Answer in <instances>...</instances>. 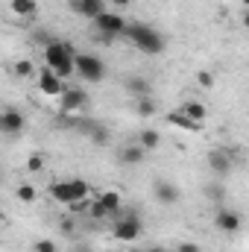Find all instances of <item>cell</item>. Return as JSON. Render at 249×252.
<instances>
[{
  "label": "cell",
  "instance_id": "obj_1",
  "mask_svg": "<svg viewBox=\"0 0 249 252\" xmlns=\"http://www.w3.org/2000/svg\"><path fill=\"white\" fill-rule=\"evenodd\" d=\"M124 35L141 50V53H147V56H158V53H164V35L156 30V27H150V24H126Z\"/></svg>",
  "mask_w": 249,
  "mask_h": 252
},
{
  "label": "cell",
  "instance_id": "obj_2",
  "mask_svg": "<svg viewBox=\"0 0 249 252\" xmlns=\"http://www.w3.org/2000/svg\"><path fill=\"white\" fill-rule=\"evenodd\" d=\"M73 56H76V50H73L67 41H50V44L44 47V62H47V67H50L62 82L73 76Z\"/></svg>",
  "mask_w": 249,
  "mask_h": 252
},
{
  "label": "cell",
  "instance_id": "obj_3",
  "mask_svg": "<svg viewBox=\"0 0 249 252\" xmlns=\"http://www.w3.org/2000/svg\"><path fill=\"white\" fill-rule=\"evenodd\" d=\"M50 196L56 202H64V205H76L82 199L91 196V185L82 182V179H64V182H53L50 185Z\"/></svg>",
  "mask_w": 249,
  "mask_h": 252
},
{
  "label": "cell",
  "instance_id": "obj_4",
  "mask_svg": "<svg viewBox=\"0 0 249 252\" xmlns=\"http://www.w3.org/2000/svg\"><path fill=\"white\" fill-rule=\"evenodd\" d=\"M94 30L100 32V41H112V38H118V35H124L126 30V18L124 15H118V12H100L97 18H94Z\"/></svg>",
  "mask_w": 249,
  "mask_h": 252
},
{
  "label": "cell",
  "instance_id": "obj_5",
  "mask_svg": "<svg viewBox=\"0 0 249 252\" xmlns=\"http://www.w3.org/2000/svg\"><path fill=\"white\" fill-rule=\"evenodd\" d=\"M73 73H79L85 82H103L106 76V62L88 53H76L73 56Z\"/></svg>",
  "mask_w": 249,
  "mask_h": 252
},
{
  "label": "cell",
  "instance_id": "obj_6",
  "mask_svg": "<svg viewBox=\"0 0 249 252\" xmlns=\"http://www.w3.org/2000/svg\"><path fill=\"white\" fill-rule=\"evenodd\" d=\"M141 232H144V223H141V217L138 214H124L121 220H115V226H112V238L115 241H124V244H132V241H138L141 238Z\"/></svg>",
  "mask_w": 249,
  "mask_h": 252
},
{
  "label": "cell",
  "instance_id": "obj_7",
  "mask_svg": "<svg viewBox=\"0 0 249 252\" xmlns=\"http://www.w3.org/2000/svg\"><path fill=\"white\" fill-rule=\"evenodd\" d=\"M235 156H238V150H226V147L211 150V153H208V167H211V173H214L217 179H226V176L235 170Z\"/></svg>",
  "mask_w": 249,
  "mask_h": 252
},
{
  "label": "cell",
  "instance_id": "obj_8",
  "mask_svg": "<svg viewBox=\"0 0 249 252\" xmlns=\"http://www.w3.org/2000/svg\"><path fill=\"white\" fill-rule=\"evenodd\" d=\"M64 88H67V85H64V82L53 73V70H50V67H47V64L38 70V91H41L44 97H59Z\"/></svg>",
  "mask_w": 249,
  "mask_h": 252
},
{
  "label": "cell",
  "instance_id": "obj_9",
  "mask_svg": "<svg viewBox=\"0 0 249 252\" xmlns=\"http://www.w3.org/2000/svg\"><path fill=\"white\" fill-rule=\"evenodd\" d=\"M67 6L73 15L88 18V21H94L100 12H106V0H67Z\"/></svg>",
  "mask_w": 249,
  "mask_h": 252
},
{
  "label": "cell",
  "instance_id": "obj_10",
  "mask_svg": "<svg viewBox=\"0 0 249 252\" xmlns=\"http://www.w3.org/2000/svg\"><path fill=\"white\" fill-rule=\"evenodd\" d=\"M59 106H62V112H79L88 106V94L82 88H64L59 94Z\"/></svg>",
  "mask_w": 249,
  "mask_h": 252
},
{
  "label": "cell",
  "instance_id": "obj_11",
  "mask_svg": "<svg viewBox=\"0 0 249 252\" xmlns=\"http://www.w3.org/2000/svg\"><path fill=\"white\" fill-rule=\"evenodd\" d=\"M24 126H27V118L18 109H3L0 112V132L3 135H18V132H24Z\"/></svg>",
  "mask_w": 249,
  "mask_h": 252
},
{
  "label": "cell",
  "instance_id": "obj_12",
  "mask_svg": "<svg viewBox=\"0 0 249 252\" xmlns=\"http://www.w3.org/2000/svg\"><path fill=\"white\" fill-rule=\"evenodd\" d=\"M153 190H156V199H158L161 205H176V202H182V188L173 185V182H156Z\"/></svg>",
  "mask_w": 249,
  "mask_h": 252
},
{
  "label": "cell",
  "instance_id": "obj_13",
  "mask_svg": "<svg viewBox=\"0 0 249 252\" xmlns=\"http://www.w3.org/2000/svg\"><path fill=\"white\" fill-rule=\"evenodd\" d=\"M241 214L238 211H232V208H220L217 211V217H214V226L220 229V232H238L241 229Z\"/></svg>",
  "mask_w": 249,
  "mask_h": 252
},
{
  "label": "cell",
  "instance_id": "obj_14",
  "mask_svg": "<svg viewBox=\"0 0 249 252\" xmlns=\"http://www.w3.org/2000/svg\"><path fill=\"white\" fill-rule=\"evenodd\" d=\"M94 202H97L109 217H118V214H121V193H118V190H103V193L94 196Z\"/></svg>",
  "mask_w": 249,
  "mask_h": 252
},
{
  "label": "cell",
  "instance_id": "obj_15",
  "mask_svg": "<svg viewBox=\"0 0 249 252\" xmlns=\"http://www.w3.org/2000/svg\"><path fill=\"white\" fill-rule=\"evenodd\" d=\"M9 9L18 18H35L41 6H38V0H9Z\"/></svg>",
  "mask_w": 249,
  "mask_h": 252
},
{
  "label": "cell",
  "instance_id": "obj_16",
  "mask_svg": "<svg viewBox=\"0 0 249 252\" xmlns=\"http://www.w3.org/2000/svg\"><path fill=\"white\" fill-rule=\"evenodd\" d=\"M126 91H129L132 97H150V94H153V85H150V79H144V76H129V79H126Z\"/></svg>",
  "mask_w": 249,
  "mask_h": 252
},
{
  "label": "cell",
  "instance_id": "obj_17",
  "mask_svg": "<svg viewBox=\"0 0 249 252\" xmlns=\"http://www.w3.org/2000/svg\"><path fill=\"white\" fill-rule=\"evenodd\" d=\"M138 147H141L144 153L158 150V147H161V135H158V129H144V132L138 135Z\"/></svg>",
  "mask_w": 249,
  "mask_h": 252
},
{
  "label": "cell",
  "instance_id": "obj_18",
  "mask_svg": "<svg viewBox=\"0 0 249 252\" xmlns=\"http://www.w3.org/2000/svg\"><path fill=\"white\" fill-rule=\"evenodd\" d=\"M182 115H185V118H190L193 124H202L208 112H205V106H202V103H196V100H187L185 106H182Z\"/></svg>",
  "mask_w": 249,
  "mask_h": 252
},
{
  "label": "cell",
  "instance_id": "obj_19",
  "mask_svg": "<svg viewBox=\"0 0 249 252\" xmlns=\"http://www.w3.org/2000/svg\"><path fill=\"white\" fill-rule=\"evenodd\" d=\"M135 112H138V118H153L158 112V103L153 97H135Z\"/></svg>",
  "mask_w": 249,
  "mask_h": 252
},
{
  "label": "cell",
  "instance_id": "obj_20",
  "mask_svg": "<svg viewBox=\"0 0 249 252\" xmlns=\"http://www.w3.org/2000/svg\"><path fill=\"white\" fill-rule=\"evenodd\" d=\"M167 124L179 126V129H187V132H196V129H202V124H193V121H190V118H185L182 112H170V115H167Z\"/></svg>",
  "mask_w": 249,
  "mask_h": 252
},
{
  "label": "cell",
  "instance_id": "obj_21",
  "mask_svg": "<svg viewBox=\"0 0 249 252\" xmlns=\"http://www.w3.org/2000/svg\"><path fill=\"white\" fill-rule=\"evenodd\" d=\"M88 138L97 144V147H109V141H112V132H109V126L103 124H94V129L88 132Z\"/></svg>",
  "mask_w": 249,
  "mask_h": 252
},
{
  "label": "cell",
  "instance_id": "obj_22",
  "mask_svg": "<svg viewBox=\"0 0 249 252\" xmlns=\"http://www.w3.org/2000/svg\"><path fill=\"white\" fill-rule=\"evenodd\" d=\"M144 156H147V153H144L138 144H135V147H124V150H121V161H124V164H141V161H144Z\"/></svg>",
  "mask_w": 249,
  "mask_h": 252
},
{
  "label": "cell",
  "instance_id": "obj_23",
  "mask_svg": "<svg viewBox=\"0 0 249 252\" xmlns=\"http://www.w3.org/2000/svg\"><path fill=\"white\" fill-rule=\"evenodd\" d=\"M205 196H208L211 202H223V199H226V185H223V182H211V185H205Z\"/></svg>",
  "mask_w": 249,
  "mask_h": 252
},
{
  "label": "cell",
  "instance_id": "obj_24",
  "mask_svg": "<svg viewBox=\"0 0 249 252\" xmlns=\"http://www.w3.org/2000/svg\"><path fill=\"white\" fill-rule=\"evenodd\" d=\"M15 196H18L21 202H27V205H30V202H35V199H38V190L32 188V185H18V188H15Z\"/></svg>",
  "mask_w": 249,
  "mask_h": 252
},
{
  "label": "cell",
  "instance_id": "obj_25",
  "mask_svg": "<svg viewBox=\"0 0 249 252\" xmlns=\"http://www.w3.org/2000/svg\"><path fill=\"white\" fill-rule=\"evenodd\" d=\"M12 70H15V76H18V79H27V76H32V73H35V67H32V62H30V59L15 62V67H12Z\"/></svg>",
  "mask_w": 249,
  "mask_h": 252
},
{
  "label": "cell",
  "instance_id": "obj_26",
  "mask_svg": "<svg viewBox=\"0 0 249 252\" xmlns=\"http://www.w3.org/2000/svg\"><path fill=\"white\" fill-rule=\"evenodd\" d=\"M27 170H30V173H41V170H44V158H41L38 153H32V156L27 158Z\"/></svg>",
  "mask_w": 249,
  "mask_h": 252
},
{
  "label": "cell",
  "instance_id": "obj_27",
  "mask_svg": "<svg viewBox=\"0 0 249 252\" xmlns=\"http://www.w3.org/2000/svg\"><path fill=\"white\" fill-rule=\"evenodd\" d=\"M32 252H59V247H56V241H50V238H41V241L32 247Z\"/></svg>",
  "mask_w": 249,
  "mask_h": 252
},
{
  "label": "cell",
  "instance_id": "obj_28",
  "mask_svg": "<svg viewBox=\"0 0 249 252\" xmlns=\"http://www.w3.org/2000/svg\"><path fill=\"white\" fill-rule=\"evenodd\" d=\"M59 232H62L64 238H73V235H76V223H73L70 217H62V223H59Z\"/></svg>",
  "mask_w": 249,
  "mask_h": 252
},
{
  "label": "cell",
  "instance_id": "obj_29",
  "mask_svg": "<svg viewBox=\"0 0 249 252\" xmlns=\"http://www.w3.org/2000/svg\"><path fill=\"white\" fill-rule=\"evenodd\" d=\"M196 82H199L202 88H211V85H214V73H208V70H199V73H196Z\"/></svg>",
  "mask_w": 249,
  "mask_h": 252
},
{
  "label": "cell",
  "instance_id": "obj_30",
  "mask_svg": "<svg viewBox=\"0 0 249 252\" xmlns=\"http://www.w3.org/2000/svg\"><path fill=\"white\" fill-rule=\"evenodd\" d=\"M88 214H91L94 220H109V214H106V211H103L97 202H91V205H88Z\"/></svg>",
  "mask_w": 249,
  "mask_h": 252
},
{
  "label": "cell",
  "instance_id": "obj_31",
  "mask_svg": "<svg viewBox=\"0 0 249 252\" xmlns=\"http://www.w3.org/2000/svg\"><path fill=\"white\" fill-rule=\"evenodd\" d=\"M173 252H199V247H196V244H190V241H185V244H179Z\"/></svg>",
  "mask_w": 249,
  "mask_h": 252
},
{
  "label": "cell",
  "instance_id": "obj_32",
  "mask_svg": "<svg viewBox=\"0 0 249 252\" xmlns=\"http://www.w3.org/2000/svg\"><path fill=\"white\" fill-rule=\"evenodd\" d=\"M112 3H115V6H121V9H124V6H132V0H112Z\"/></svg>",
  "mask_w": 249,
  "mask_h": 252
},
{
  "label": "cell",
  "instance_id": "obj_33",
  "mask_svg": "<svg viewBox=\"0 0 249 252\" xmlns=\"http://www.w3.org/2000/svg\"><path fill=\"white\" fill-rule=\"evenodd\" d=\"M73 252H91V247H76Z\"/></svg>",
  "mask_w": 249,
  "mask_h": 252
},
{
  "label": "cell",
  "instance_id": "obj_34",
  "mask_svg": "<svg viewBox=\"0 0 249 252\" xmlns=\"http://www.w3.org/2000/svg\"><path fill=\"white\" fill-rule=\"evenodd\" d=\"M147 252H161V250H158V247H156V250H147Z\"/></svg>",
  "mask_w": 249,
  "mask_h": 252
},
{
  "label": "cell",
  "instance_id": "obj_35",
  "mask_svg": "<svg viewBox=\"0 0 249 252\" xmlns=\"http://www.w3.org/2000/svg\"><path fill=\"white\" fill-rule=\"evenodd\" d=\"M161 252H173V250H161Z\"/></svg>",
  "mask_w": 249,
  "mask_h": 252
},
{
  "label": "cell",
  "instance_id": "obj_36",
  "mask_svg": "<svg viewBox=\"0 0 249 252\" xmlns=\"http://www.w3.org/2000/svg\"><path fill=\"white\" fill-rule=\"evenodd\" d=\"M0 179H3V173H0Z\"/></svg>",
  "mask_w": 249,
  "mask_h": 252
}]
</instances>
